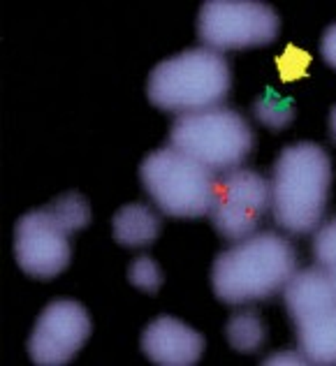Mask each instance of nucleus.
I'll list each match as a JSON object with an SVG mask.
<instances>
[{"label": "nucleus", "instance_id": "f257e3e1", "mask_svg": "<svg viewBox=\"0 0 336 366\" xmlns=\"http://www.w3.org/2000/svg\"><path fill=\"white\" fill-rule=\"evenodd\" d=\"M297 272V250L276 232H255L223 250L211 267L214 295L223 304L239 306L269 300Z\"/></svg>", "mask_w": 336, "mask_h": 366}, {"label": "nucleus", "instance_id": "f03ea898", "mask_svg": "<svg viewBox=\"0 0 336 366\" xmlns=\"http://www.w3.org/2000/svg\"><path fill=\"white\" fill-rule=\"evenodd\" d=\"M272 216L290 234H309L320 227L330 199L332 160L313 142L285 147L274 162Z\"/></svg>", "mask_w": 336, "mask_h": 366}, {"label": "nucleus", "instance_id": "7ed1b4c3", "mask_svg": "<svg viewBox=\"0 0 336 366\" xmlns=\"http://www.w3.org/2000/svg\"><path fill=\"white\" fill-rule=\"evenodd\" d=\"M229 93V65L207 46L181 51L158 63L149 74L151 104L167 114H193L220 107Z\"/></svg>", "mask_w": 336, "mask_h": 366}, {"label": "nucleus", "instance_id": "20e7f679", "mask_svg": "<svg viewBox=\"0 0 336 366\" xmlns=\"http://www.w3.org/2000/svg\"><path fill=\"white\" fill-rule=\"evenodd\" d=\"M253 130L234 109L214 107L181 114L169 128V147L211 172L237 169L253 151Z\"/></svg>", "mask_w": 336, "mask_h": 366}, {"label": "nucleus", "instance_id": "39448f33", "mask_svg": "<svg viewBox=\"0 0 336 366\" xmlns=\"http://www.w3.org/2000/svg\"><path fill=\"white\" fill-rule=\"evenodd\" d=\"M139 179L156 207L172 218L207 216L214 202L216 172L174 147L149 153L139 165Z\"/></svg>", "mask_w": 336, "mask_h": 366}, {"label": "nucleus", "instance_id": "423d86ee", "mask_svg": "<svg viewBox=\"0 0 336 366\" xmlns=\"http://www.w3.org/2000/svg\"><path fill=\"white\" fill-rule=\"evenodd\" d=\"M300 350L313 366H336V292L322 267L295 272L283 285Z\"/></svg>", "mask_w": 336, "mask_h": 366}, {"label": "nucleus", "instance_id": "0eeeda50", "mask_svg": "<svg viewBox=\"0 0 336 366\" xmlns=\"http://www.w3.org/2000/svg\"><path fill=\"white\" fill-rule=\"evenodd\" d=\"M278 26L276 9L257 0H207L197 14L199 42L218 54L274 42Z\"/></svg>", "mask_w": 336, "mask_h": 366}, {"label": "nucleus", "instance_id": "6e6552de", "mask_svg": "<svg viewBox=\"0 0 336 366\" xmlns=\"http://www.w3.org/2000/svg\"><path fill=\"white\" fill-rule=\"evenodd\" d=\"M267 207H272V183L260 172L237 167L216 179L209 218L220 237L237 244L257 232Z\"/></svg>", "mask_w": 336, "mask_h": 366}, {"label": "nucleus", "instance_id": "1a4fd4ad", "mask_svg": "<svg viewBox=\"0 0 336 366\" xmlns=\"http://www.w3.org/2000/svg\"><path fill=\"white\" fill-rule=\"evenodd\" d=\"M70 232L56 220L49 207L33 209L14 225V257L19 269L40 281L59 276L70 264Z\"/></svg>", "mask_w": 336, "mask_h": 366}, {"label": "nucleus", "instance_id": "9d476101", "mask_svg": "<svg viewBox=\"0 0 336 366\" xmlns=\"http://www.w3.org/2000/svg\"><path fill=\"white\" fill-rule=\"evenodd\" d=\"M91 336L89 311L72 300H56L44 306L28 339V355L37 366L67 364Z\"/></svg>", "mask_w": 336, "mask_h": 366}, {"label": "nucleus", "instance_id": "9b49d317", "mask_svg": "<svg viewBox=\"0 0 336 366\" xmlns=\"http://www.w3.org/2000/svg\"><path fill=\"white\" fill-rule=\"evenodd\" d=\"M144 355L160 366H193L204 350V339L193 327L172 315L156 317L142 334Z\"/></svg>", "mask_w": 336, "mask_h": 366}, {"label": "nucleus", "instance_id": "f8f14e48", "mask_svg": "<svg viewBox=\"0 0 336 366\" xmlns=\"http://www.w3.org/2000/svg\"><path fill=\"white\" fill-rule=\"evenodd\" d=\"M112 229L117 244L126 248L151 246L160 234V218L156 211H151V207L132 202L114 214Z\"/></svg>", "mask_w": 336, "mask_h": 366}, {"label": "nucleus", "instance_id": "ddd939ff", "mask_svg": "<svg viewBox=\"0 0 336 366\" xmlns=\"http://www.w3.org/2000/svg\"><path fill=\"white\" fill-rule=\"evenodd\" d=\"M225 336L237 352H257L267 341V325L255 311H239L229 315Z\"/></svg>", "mask_w": 336, "mask_h": 366}, {"label": "nucleus", "instance_id": "4468645a", "mask_svg": "<svg viewBox=\"0 0 336 366\" xmlns=\"http://www.w3.org/2000/svg\"><path fill=\"white\" fill-rule=\"evenodd\" d=\"M253 114L269 130H285L295 119V100L283 98L274 89H265V93L253 102Z\"/></svg>", "mask_w": 336, "mask_h": 366}, {"label": "nucleus", "instance_id": "2eb2a0df", "mask_svg": "<svg viewBox=\"0 0 336 366\" xmlns=\"http://www.w3.org/2000/svg\"><path fill=\"white\" fill-rule=\"evenodd\" d=\"M46 207H49L56 220H59L70 234L76 232V229H84L91 223V207L79 192H65V195L51 199Z\"/></svg>", "mask_w": 336, "mask_h": 366}, {"label": "nucleus", "instance_id": "dca6fc26", "mask_svg": "<svg viewBox=\"0 0 336 366\" xmlns=\"http://www.w3.org/2000/svg\"><path fill=\"white\" fill-rule=\"evenodd\" d=\"M128 281L139 287L142 292L147 295H156L162 285V269L158 262L149 255H139L132 259V264L128 267Z\"/></svg>", "mask_w": 336, "mask_h": 366}, {"label": "nucleus", "instance_id": "f3484780", "mask_svg": "<svg viewBox=\"0 0 336 366\" xmlns=\"http://www.w3.org/2000/svg\"><path fill=\"white\" fill-rule=\"evenodd\" d=\"M313 257H315V264L322 267L325 272L336 267V216L315 229Z\"/></svg>", "mask_w": 336, "mask_h": 366}, {"label": "nucleus", "instance_id": "a211bd4d", "mask_svg": "<svg viewBox=\"0 0 336 366\" xmlns=\"http://www.w3.org/2000/svg\"><path fill=\"white\" fill-rule=\"evenodd\" d=\"M311 63V56L297 49V46H287L285 54H281L276 59V65H278V72H281V79L290 81V79H300V76L306 74V67Z\"/></svg>", "mask_w": 336, "mask_h": 366}, {"label": "nucleus", "instance_id": "6ab92c4d", "mask_svg": "<svg viewBox=\"0 0 336 366\" xmlns=\"http://www.w3.org/2000/svg\"><path fill=\"white\" fill-rule=\"evenodd\" d=\"M265 366H309V360H306V355L297 348V350H281V352H274L269 355L267 360H262Z\"/></svg>", "mask_w": 336, "mask_h": 366}, {"label": "nucleus", "instance_id": "aec40b11", "mask_svg": "<svg viewBox=\"0 0 336 366\" xmlns=\"http://www.w3.org/2000/svg\"><path fill=\"white\" fill-rule=\"evenodd\" d=\"M320 54L327 65H332L336 70V24H332L327 31L322 33V42H320Z\"/></svg>", "mask_w": 336, "mask_h": 366}, {"label": "nucleus", "instance_id": "412c9836", "mask_svg": "<svg viewBox=\"0 0 336 366\" xmlns=\"http://www.w3.org/2000/svg\"><path fill=\"white\" fill-rule=\"evenodd\" d=\"M330 137L336 144V104H334L332 112H330Z\"/></svg>", "mask_w": 336, "mask_h": 366}, {"label": "nucleus", "instance_id": "4be33fe9", "mask_svg": "<svg viewBox=\"0 0 336 366\" xmlns=\"http://www.w3.org/2000/svg\"><path fill=\"white\" fill-rule=\"evenodd\" d=\"M327 276H330L332 287H334V292H336V267H334V269H327Z\"/></svg>", "mask_w": 336, "mask_h": 366}]
</instances>
